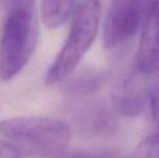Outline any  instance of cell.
Segmentation results:
<instances>
[{
	"label": "cell",
	"instance_id": "obj_1",
	"mask_svg": "<svg viewBox=\"0 0 159 158\" xmlns=\"http://www.w3.org/2000/svg\"><path fill=\"white\" fill-rule=\"evenodd\" d=\"M35 0H8L0 38V79L14 78L32 59L38 42Z\"/></svg>",
	"mask_w": 159,
	"mask_h": 158
},
{
	"label": "cell",
	"instance_id": "obj_2",
	"mask_svg": "<svg viewBox=\"0 0 159 158\" xmlns=\"http://www.w3.org/2000/svg\"><path fill=\"white\" fill-rule=\"evenodd\" d=\"M100 17L98 0H84L78 4L66 41L47 72L46 84L48 86L62 82L75 70L94 41Z\"/></svg>",
	"mask_w": 159,
	"mask_h": 158
},
{
	"label": "cell",
	"instance_id": "obj_3",
	"mask_svg": "<svg viewBox=\"0 0 159 158\" xmlns=\"http://www.w3.org/2000/svg\"><path fill=\"white\" fill-rule=\"evenodd\" d=\"M0 132L9 140L46 155L64 152L71 138L66 121L46 116H19L0 122Z\"/></svg>",
	"mask_w": 159,
	"mask_h": 158
},
{
	"label": "cell",
	"instance_id": "obj_4",
	"mask_svg": "<svg viewBox=\"0 0 159 158\" xmlns=\"http://www.w3.org/2000/svg\"><path fill=\"white\" fill-rule=\"evenodd\" d=\"M147 8L145 0H111L103 30L105 49L121 47L133 38L144 22Z\"/></svg>",
	"mask_w": 159,
	"mask_h": 158
},
{
	"label": "cell",
	"instance_id": "obj_5",
	"mask_svg": "<svg viewBox=\"0 0 159 158\" xmlns=\"http://www.w3.org/2000/svg\"><path fill=\"white\" fill-rule=\"evenodd\" d=\"M136 67L144 75L159 73V2L147 8L136 54Z\"/></svg>",
	"mask_w": 159,
	"mask_h": 158
},
{
	"label": "cell",
	"instance_id": "obj_6",
	"mask_svg": "<svg viewBox=\"0 0 159 158\" xmlns=\"http://www.w3.org/2000/svg\"><path fill=\"white\" fill-rule=\"evenodd\" d=\"M77 0H42L41 15L47 28L55 29L62 26L75 13Z\"/></svg>",
	"mask_w": 159,
	"mask_h": 158
},
{
	"label": "cell",
	"instance_id": "obj_7",
	"mask_svg": "<svg viewBox=\"0 0 159 158\" xmlns=\"http://www.w3.org/2000/svg\"><path fill=\"white\" fill-rule=\"evenodd\" d=\"M144 93L141 86L135 82L127 81L121 87L118 94V105L122 114L135 115L143 107Z\"/></svg>",
	"mask_w": 159,
	"mask_h": 158
},
{
	"label": "cell",
	"instance_id": "obj_8",
	"mask_svg": "<svg viewBox=\"0 0 159 158\" xmlns=\"http://www.w3.org/2000/svg\"><path fill=\"white\" fill-rule=\"evenodd\" d=\"M103 81L104 77L102 74H86L70 81L67 88L73 93L87 94L100 88Z\"/></svg>",
	"mask_w": 159,
	"mask_h": 158
},
{
	"label": "cell",
	"instance_id": "obj_9",
	"mask_svg": "<svg viewBox=\"0 0 159 158\" xmlns=\"http://www.w3.org/2000/svg\"><path fill=\"white\" fill-rule=\"evenodd\" d=\"M132 158H159V130L139 144Z\"/></svg>",
	"mask_w": 159,
	"mask_h": 158
},
{
	"label": "cell",
	"instance_id": "obj_10",
	"mask_svg": "<svg viewBox=\"0 0 159 158\" xmlns=\"http://www.w3.org/2000/svg\"><path fill=\"white\" fill-rule=\"evenodd\" d=\"M0 158H21V151L15 144L0 141Z\"/></svg>",
	"mask_w": 159,
	"mask_h": 158
},
{
	"label": "cell",
	"instance_id": "obj_11",
	"mask_svg": "<svg viewBox=\"0 0 159 158\" xmlns=\"http://www.w3.org/2000/svg\"><path fill=\"white\" fill-rule=\"evenodd\" d=\"M147 3V6H151L153 3H156V2H159V0H145Z\"/></svg>",
	"mask_w": 159,
	"mask_h": 158
}]
</instances>
